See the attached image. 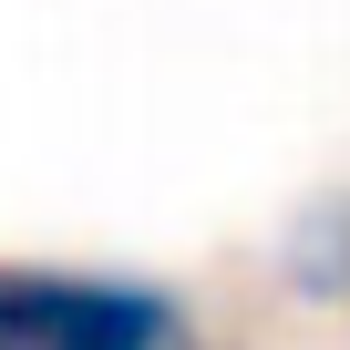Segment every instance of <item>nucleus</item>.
Here are the masks:
<instances>
[{"label": "nucleus", "instance_id": "1", "mask_svg": "<svg viewBox=\"0 0 350 350\" xmlns=\"http://www.w3.org/2000/svg\"><path fill=\"white\" fill-rule=\"evenodd\" d=\"M0 350H196V329L144 278L0 268Z\"/></svg>", "mask_w": 350, "mask_h": 350}, {"label": "nucleus", "instance_id": "2", "mask_svg": "<svg viewBox=\"0 0 350 350\" xmlns=\"http://www.w3.org/2000/svg\"><path fill=\"white\" fill-rule=\"evenodd\" d=\"M278 278H288L299 299H319V309H350V186H329L319 206L288 217V237H278Z\"/></svg>", "mask_w": 350, "mask_h": 350}]
</instances>
